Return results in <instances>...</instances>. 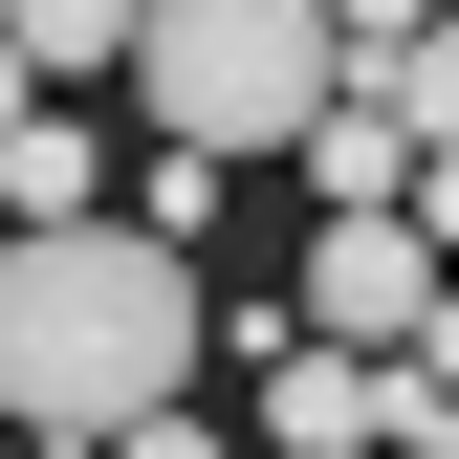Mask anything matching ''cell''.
I'll use <instances>...</instances> for the list:
<instances>
[{
    "mask_svg": "<svg viewBox=\"0 0 459 459\" xmlns=\"http://www.w3.org/2000/svg\"><path fill=\"white\" fill-rule=\"evenodd\" d=\"M197 351H219V307H197L176 241H132V219L0 241V437L109 459L132 416H176V394H197Z\"/></svg>",
    "mask_w": 459,
    "mask_h": 459,
    "instance_id": "1",
    "label": "cell"
},
{
    "mask_svg": "<svg viewBox=\"0 0 459 459\" xmlns=\"http://www.w3.org/2000/svg\"><path fill=\"white\" fill-rule=\"evenodd\" d=\"M132 88H153V132L176 153H307L328 109H351V44H328V0H153L132 22Z\"/></svg>",
    "mask_w": 459,
    "mask_h": 459,
    "instance_id": "2",
    "label": "cell"
},
{
    "mask_svg": "<svg viewBox=\"0 0 459 459\" xmlns=\"http://www.w3.org/2000/svg\"><path fill=\"white\" fill-rule=\"evenodd\" d=\"M437 307H459V263L416 241V219H307V284H284V328H307V351L394 372V351H416Z\"/></svg>",
    "mask_w": 459,
    "mask_h": 459,
    "instance_id": "3",
    "label": "cell"
},
{
    "mask_svg": "<svg viewBox=\"0 0 459 459\" xmlns=\"http://www.w3.org/2000/svg\"><path fill=\"white\" fill-rule=\"evenodd\" d=\"M263 459H394V372H351V351L284 328L263 351Z\"/></svg>",
    "mask_w": 459,
    "mask_h": 459,
    "instance_id": "4",
    "label": "cell"
},
{
    "mask_svg": "<svg viewBox=\"0 0 459 459\" xmlns=\"http://www.w3.org/2000/svg\"><path fill=\"white\" fill-rule=\"evenodd\" d=\"M416 176H437V153H416V109H394V88H351V109L307 132V197H328V219H416Z\"/></svg>",
    "mask_w": 459,
    "mask_h": 459,
    "instance_id": "5",
    "label": "cell"
},
{
    "mask_svg": "<svg viewBox=\"0 0 459 459\" xmlns=\"http://www.w3.org/2000/svg\"><path fill=\"white\" fill-rule=\"evenodd\" d=\"M132 22H153V0H0L22 88H88V66H132Z\"/></svg>",
    "mask_w": 459,
    "mask_h": 459,
    "instance_id": "6",
    "label": "cell"
},
{
    "mask_svg": "<svg viewBox=\"0 0 459 459\" xmlns=\"http://www.w3.org/2000/svg\"><path fill=\"white\" fill-rule=\"evenodd\" d=\"M109 459H241V437H219L197 394H176V416H132V437H109Z\"/></svg>",
    "mask_w": 459,
    "mask_h": 459,
    "instance_id": "7",
    "label": "cell"
},
{
    "mask_svg": "<svg viewBox=\"0 0 459 459\" xmlns=\"http://www.w3.org/2000/svg\"><path fill=\"white\" fill-rule=\"evenodd\" d=\"M0 459H66V437H0Z\"/></svg>",
    "mask_w": 459,
    "mask_h": 459,
    "instance_id": "8",
    "label": "cell"
},
{
    "mask_svg": "<svg viewBox=\"0 0 459 459\" xmlns=\"http://www.w3.org/2000/svg\"><path fill=\"white\" fill-rule=\"evenodd\" d=\"M437 459H459V437H437Z\"/></svg>",
    "mask_w": 459,
    "mask_h": 459,
    "instance_id": "9",
    "label": "cell"
}]
</instances>
